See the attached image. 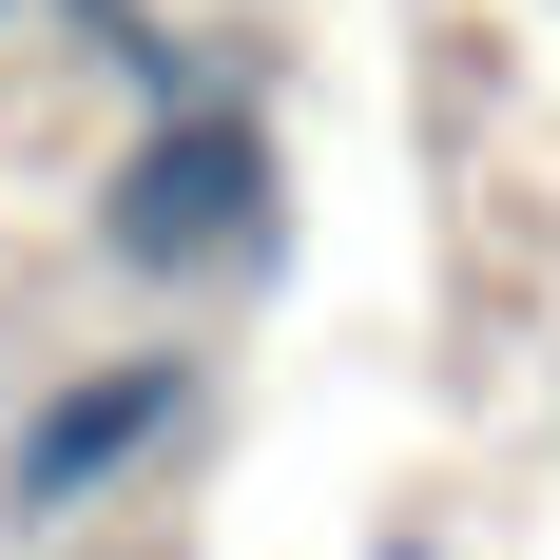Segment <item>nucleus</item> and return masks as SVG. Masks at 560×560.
Wrapping results in <instances>:
<instances>
[{"instance_id": "1", "label": "nucleus", "mask_w": 560, "mask_h": 560, "mask_svg": "<svg viewBox=\"0 0 560 560\" xmlns=\"http://www.w3.org/2000/svg\"><path fill=\"white\" fill-rule=\"evenodd\" d=\"M290 252V136L252 78H213V97H155L136 136L97 155V271L136 290H232Z\"/></svg>"}, {"instance_id": "2", "label": "nucleus", "mask_w": 560, "mask_h": 560, "mask_svg": "<svg viewBox=\"0 0 560 560\" xmlns=\"http://www.w3.org/2000/svg\"><path fill=\"white\" fill-rule=\"evenodd\" d=\"M194 425H213V368H194V348H97V368H58V387L0 425V522H20V541H78V522L136 503Z\"/></svg>"}, {"instance_id": "3", "label": "nucleus", "mask_w": 560, "mask_h": 560, "mask_svg": "<svg viewBox=\"0 0 560 560\" xmlns=\"http://www.w3.org/2000/svg\"><path fill=\"white\" fill-rule=\"evenodd\" d=\"M78 58H97V78H116V97H136V116H155V97H213V78H232V58L194 39V20H155V0H136L116 39H78Z\"/></svg>"}, {"instance_id": "4", "label": "nucleus", "mask_w": 560, "mask_h": 560, "mask_svg": "<svg viewBox=\"0 0 560 560\" xmlns=\"http://www.w3.org/2000/svg\"><path fill=\"white\" fill-rule=\"evenodd\" d=\"M368 560H445V541H368Z\"/></svg>"}, {"instance_id": "5", "label": "nucleus", "mask_w": 560, "mask_h": 560, "mask_svg": "<svg viewBox=\"0 0 560 560\" xmlns=\"http://www.w3.org/2000/svg\"><path fill=\"white\" fill-rule=\"evenodd\" d=\"M0 39H20V0H0Z\"/></svg>"}]
</instances>
